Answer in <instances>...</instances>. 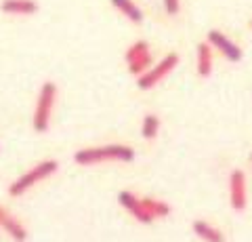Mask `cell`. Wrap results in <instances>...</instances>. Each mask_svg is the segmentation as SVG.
Listing matches in <instances>:
<instances>
[{
  "instance_id": "6da1fadb",
  "label": "cell",
  "mask_w": 252,
  "mask_h": 242,
  "mask_svg": "<svg viewBox=\"0 0 252 242\" xmlns=\"http://www.w3.org/2000/svg\"><path fill=\"white\" fill-rule=\"evenodd\" d=\"M135 158V150L130 145H101V147H84L74 154V162L80 167H93L99 162H130Z\"/></svg>"
},
{
  "instance_id": "7a4b0ae2",
  "label": "cell",
  "mask_w": 252,
  "mask_h": 242,
  "mask_svg": "<svg viewBox=\"0 0 252 242\" xmlns=\"http://www.w3.org/2000/svg\"><path fill=\"white\" fill-rule=\"evenodd\" d=\"M59 171V162L57 160H53V158H49V160H42V162H38L36 167H32L30 171H26L21 177H17L15 181L9 185V196H13V198H19V196H23L28 190H32L34 185H38L40 181H44V179H49V177H53L55 173Z\"/></svg>"
},
{
  "instance_id": "3957f363",
  "label": "cell",
  "mask_w": 252,
  "mask_h": 242,
  "mask_svg": "<svg viewBox=\"0 0 252 242\" xmlns=\"http://www.w3.org/2000/svg\"><path fill=\"white\" fill-rule=\"evenodd\" d=\"M57 101V84L46 80L40 91H38V99H36V107H34V118H32V127L36 133H46L51 127V116H53V107Z\"/></svg>"
},
{
  "instance_id": "277c9868",
  "label": "cell",
  "mask_w": 252,
  "mask_h": 242,
  "mask_svg": "<svg viewBox=\"0 0 252 242\" xmlns=\"http://www.w3.org/2000/svg\"><path fill=\"white\" fill-rule=\"evenodd\" d=\"M179 66V55L177 53H168L166 57H164L160 64L154 66V68H147L143 74L137 76V84H139V89L141 91H149V89H154L156 84H160L164 78H166L172 69H175Z\"/></svg>"
},
{
  "instance_id": "5b68a950",
  "label": "cell",
  "mask_w": 252,
  "mask_h": 242,
  "mask_svg": "<svg viewBox=\"0 0 252 242\" xmlns=\"http://www.w3.org/2000/svg\"><path fill=\"white\" fill-rule=\"evenodd\" d=\"M126 66H128V72L141 76L147 68H152V51H149V44L145 40H137L132 42L128 49H126Z\"/></svg>"
},
{
  "instance_id": "8992f818",
  "label": "cell",
  "mask_w": 252,
  "mask_h": 242,
  "mask_svg": "<svg viewBox=\"0 0 252 242\" xmlns=\"http://www.w3.org/2000/svg\"><path fill=\"white\" fill-rule=\"evenodd\" d=\"M206 42L212 46V49H217L227 61H233V64H238V61H242V57H244V51L240 49V46L235 44L231 38H227V34L219 32V30H210Z\"/></svg>"
},
{
  "instance_id": "52a82bcc",
  "label": "cell",
  "mask_w": 252,
  "mask_h": 242,
  "mask_svg": "<svg viewBox=\"0 0 252 242\" xmlns=\"http://www.w3.org/2000/svg\"><path fill=\"white\" fill-rule=\"evenodd\" d=\"M229 202H231V208L238 210V213L246 208V202H248L246 175H244V171H240V169L231 171V175H229Z\"/></svg>"
},
{
  "instance_id": "ba28073f",
  "label": "cell",
  "mask_w": 252,
  "mask_h": 242,
  "mask_svg": "<svg viewBox=\"0 0 252 242\" xmlns=\"http://www.w3.org/2000/svg\"><path fill=\"white\" fill-rule=\"evenodd\" d=\"M118 202H120V205H122L126 210H128V213L135 217L139 223H152V221H154L152 217H149L147 210L143 208V205H141V198L135 196L132 192H126V190L120 192V194H118Z\"/></svg>"
},
{
  "instance_id": "9c48e42d",
  "label": "cell",
  "mask_w": 252,
  "mask_h": 242,
  "mask_svg": "<svg viewBox=\"0 0 252 242\" xmlns=\"http://www.w3.org/2000/svg\"><path fill=\"white\" fill-rule=\"evenodd\" d=\"M0 228L9 234L15 242H26L28 240V230L23 228V223L2 207H0Z\"/></svg>"
},
{
  "instance_id": "30bf717a",
  "label": "cell",
  "mask_w": 252,
  "mask_h": 242,
  "mask_svg": "<svg viewBox=\"0 0 252 242\" xmlns=\"http://www.w3.org/2000/svg\"><path fill=\"white\" fill-rule=\"evenodd\" d=\"M0 11L2 13H9V15H34L38 11V4L36 0H2L0 2Z\"/></svg>"
},
{
  "instance_id": "8fae6325",
  "label": "cell",
  "mask_w": 252,
  "mask_h": 242,
  "mask_svg": "<svg viewBox=\"0 0 252 242\" xmlns=\"http://www.w3.org/2000/svg\"><path fill=\"white\" fill-rule=\"evenodd\" d=\"M109 2H112L114 9L118 13H122L128 21H132V23L143 21V11L139 9V4L135 2V0H109Z\"/></svg>"
},
{
  "instance_id": "7c38bea8",
  "label": "cell",
  "mask_w": 252,
  "mask_h": 242,
  "mask_svg": "<svg viewBox=\"0 0 252 242\" xmlns=\"http://www.w3.org/2000/svg\"><path fill=\"white\" fill-rule=\"evenodd\" d=\"M193 234L198 238H202L204 242H225V236H223V232L217 230L215 225H210L208 221H193Z\"/></svg>"
},
{
  "instance_id": "4fadbf2b",
  "label": "cell",
  "mask_w": 252,
  "mask_h": 242,
  "mask_svg": "<svg viewBox=\"0 0 252 242\" xmlns=\"http://www.w3.org/2000/svg\"><path fill=\"white\" fill-rule=\"evenodd\" d=\"M212 46L208 42H200L198 44V57H195V64H198V74L202 78H208L212 74Z\"/></svg>"
},
{
  "instance_id": "5bb4252c",
  "label": "cell",
  "mask_w": 252,
  "mask_h": 242,
  "mask_svg": "<svg viewBox=\"0 0 252 242\" xmlns=\"http://www.w3.org/2000/svg\"><path fill=\"white\" fill-rule=\"evenodd\" d=\"M141 205H143V208L149 213L152 219H162V217L170 215L168 202H162V200H156V198H141Z\"/></svg>"
},
{
  "instance_id": "9a60e30c",
  "label": "cell",
  "mask_w": 252,
  "mask_h": 242,
  "mask_svg": "<svg viewBox=\"0 0 252 242\" xmlns=\"http://www.w3.org/2000/svg\"><path fill=\"white\" fill-rule=\"evenodd\" d=\"M141 133L145 139H154L160 133V118L156 114H147L143 118V124H141Z\"/></svg>"
},
{
  "instance_id": "2e32d148",
  "label": "cell",
  "mask_w": 252,
  "mask_h": 242,
  "mask_svg": "<svg viewBox=\"0 0 252 242\" xmlns=\"http://www.w3.org/2000/svg\"><path fill=\"white\" fill-rule=\"evenodd\" d=\"M179 9H181L179 0H164V11H166L168 15H177Z\"/></svg>"
},
{
  "instance_id": "e0dca14e",
  "label": "cell",
  "mask_w": 252,
  "mask_h": 242,
  "mask_svg": "<svg viewBox=\"0 0 252 242\" xmlns=\"http://www.w3.org/2000/svg\"><path fill=\"white\" fill-rule=\"evenodd\" d=\"M250 165H252V154H250Z\"/></svg>"
},
{
  "instance_id": "ac0fdd59",
  "label": "cell",
  "mask_w": 252,
  "mask_h": 242,
  "mask_svg": "<svg viewBox=\"0 0 252 242\" xmlns=\"http://www.w3.org/2000/svg\"><path fill=\"white\" fill-rule=\"evenodd\" d=\"M250 30H252V21H250Z\"/></svg>"
}]
</instances>
